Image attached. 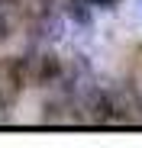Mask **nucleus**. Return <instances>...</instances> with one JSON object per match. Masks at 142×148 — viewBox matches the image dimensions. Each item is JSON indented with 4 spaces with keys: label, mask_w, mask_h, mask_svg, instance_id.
Listing matches in <instances>:
<instances>
[{
    "label": "nucleus",
    "mask_w": 142,
    "mask_h": 148,
    "mask_svg": "<svg viewBox=\"0 0 142 148\" xmlns=\"http://www.w3.org/2000/svg\"><path fill=\"white\" fill-rule=\"evenodd\" d=\"M19 90H23L19 58H0V110H7L10 103H16Z\"/></svg>",
    "instance_id": "1"
},
{
    "label": "nucleus",
    "mask_w": 142,
    "mask_h": 148,
    "mask_svg": "<svg viewBox=\"0 0 142 148\" xmlns=\"http://www.w3.org/2000/svg\"><path fill=\"white\" fill-rule=\"evenodd\" d=\"M84 3H90L94 10H113L116 3H120V0H84Z\"/></svg>",
    "instance_id": "2"
},
{
    "label": "nucleus",
    "mask_w": 142,
    "mask_h": 148,
    "mask_svg": "<svg viewBox=\"0 0 142 148\" xmlns=\"http://www.w3.org/2000/svg\"><path fill=\"white\" fill-rule=\"evenodd\" d=\"M136 16H139V23H142V0H136Z\"/></svg>",
    "instance_id": "3"
}]
</instances>
